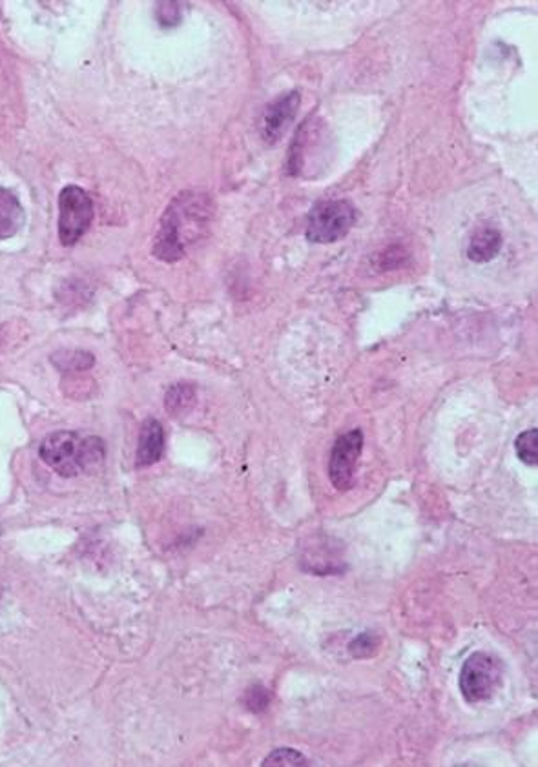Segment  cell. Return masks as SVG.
Instances as JSON below:
<instances>
[{"label": "cell", "instance_id": "obj_11", "mask_svg": "<svg viewBox=\"0 0 538 767\" xmlns=\"http://www.w3.org/2000/svg\"><path fill=\"white\" fill-rule=\"evenodd\" d=\"M197 403L195 386L190 384H172L164 395V406L170 415H185Z\"/></svg>", "mask_w": 538, "mask_h": 767}, {"label": "cell", "instance_id": "obj_16", "mask_svg": "<svg viewBox=\"0 0 538 767\" xmlns=\"http://www.w3.org/2000/svg\"><path fill=\"white\" fill-rule=\"evenodd\" d=\"M270 704V693L263 686H252L245 693V708L252 713H261Z\"/></svg>", "mask_w": 538, "mask_h": 767}, {"label": "cell", "instance_id": "obj_10", "mask_svg": "<svg viewBox=\"0 0 538 767\" xmlns=\"http://www.w3.org/2000/svg\"><path fill=\"white\" fill-rule=\"evenodd\" d=\"M26 215L18 199L0 186V239H9L24 226Z\"/></svg>", "mask_w": 538, "mask_h": 767}, {"label": "cell", "instance_id": "obj_13", "mask_svg": "<svg viewBox=\"0 0 538 767\" xmlns=\"http://www.w3.org/2000/svg\"><path fill=\"white\" fill-rule=\"evenodd\" d=\"M515 448L517 454L521 457V461H524L530 467H537L538 465V430L537 428H530L526 432H522L517 441H515Z\"/></svg>", "mask_w": 538, "mask_h": 767}, {"label": "cell", "instance_id": "obj_14", "mask_svg": "<svg viewBox=\"0 0 538 767\" xmlns=\"http://www.w3.org/2000/svg\"><path fill=\"white\" fill-rule=\"evenodd\" d=\"M263 766L270 767V766H278V767H298V766H309V761L300 753V751H296V750H290V748H281V750H276V751H272L265 761H263Z\"/></svg>", "mask_w": 538, "mask_h": 767}, {"label": "cell", "instance_id": "obj_5", "mask_svg": "<svg viewBox=\"0 0 538 767\" xmlns=\"http://www.w3.org/2000/svg\"><path fill=\"white\" fill-rule=\"evenodd\" d=\"M95 215L91 197L79 186H64L58 194V239L64 247L75 245L90 228Z\"/></svg>", "mask_w": 538, "mask_h": 767}, {"label": "cell", "instance_id": "obj_4", "mask_svg": "<svg viewBox=\"0 0 538 767\" xmlns=\"http://www.w3.org/2000/svg\"><path fill=\"white\" fill-rule=\"evenodd\" d=\"M354 223L356 210L349 201H323L311 210L305 237L311 243H336L351 232Z\"/></svg>", "mask_w": 538, "mask_h": 767}, {"label": "cell", "instance_id": "obj_8", "mask_svg": "<svg viewBox=\"0 0 538 767\" xmlns=\"http://www.w3.org/2000/svg\"><path fill=\"white\" fill-rule=\"evenodd\" d=\"M164 452V430L155 417H148L142 423L139 443H137V467H150L163 457Z\"/></svg>", "mask_w": 538, "mask_h": 767}, {"label": "cell", "instance_id": "obj_1", "mask_svg": "<svg viewBox=\"0 0 538 767\" xmlns=\"http://www.w3.org/2000/svg\"><path fill=\"white\" fill-rule=\"evenodd\" d=\"M210 201L203 194L186 192L172 201L159 221L153 241V256L161 261L174 263L186 254V247L201 234L210 219Z\"/></svg>", "mask_w": 538, "mask_h": 767}, {"label": "cell", "instance_id": "obj_12", "mask_svg": "<svg viewBox=\"0 0 538 767\" xmlns=\"http://www.w3.org/2000/svg\"><path fill=\"white\" fill-rule=\"evenodd\" d=\"M51 363L64 373H82L93 367L95 358L84 351H60L51 356Z\"/></svg>", "mask_w": 538, "mask_h": 767}, {"label": "cell", "instance_id": "obj_3", "mask_svg": "<svg viewBox=\"0 0 538 767\" xmlns=\"http://www.w3.org/2000/svg\"><path fill=\"white\" fill-rule=\"evenodd\" d=\"M504 667L499 658L490 653H473L462 666L459 686L462 697L469 704H479L491 699L501 682H502Z\"/></svg>", "mask_w": 538, "mask_h": 767}, {"label": "cell", "instance_id": "obj_7", "mask_svg": "<svg viewBox=\"0 0 538 767\" xmlns=\"http://www.w3.org/2000/svg\"><path fill=\"white\" fill-rule=\"evenodd\" d=\"M300 102L301 95L298 91H287L281 97L274 99L270 104H267L259 122L261 137L267 142H276L283 137V133L289 130L290 122L294 121L300 110Z\"/></svg>", "mask_w": 538, "mask_h": 767}, {"label": "cell", "instance_id": "obj_9", "mask_svg": "<svg viewBox=\"0 0 538 767\" xmlns=\"http://www.w3.org/2000/svg\"><path fill=\"white\" fill-rule=\"evenodd\" d=\"M502 248V234L497 228H479L468 245V257L475 263H490Z\"/></svg>", "mask_w": 538, "mask_h": 767}, {"label": "cell", "instance_id": "obj_6", "mask_svg": "<svg viewBox=\"0 0 538 767\" xmlns=\"http://www.w3.org/2000/svg\"><path fill=\"white\" fill-rule=\"evenodd\" d=\"M364 450V432L354 428L340 436L331 450L329 459V478L334 489L340 492L349 490L354 485L356 465Z\"/></svg>", "mask_w": 538, "mask_h": 767}, {"label": "cell", "instance_id": "obj_15", "mask_svg": "<svg viewBox=\"0 0 538 767\" xmlns=\"http://www.w3.org/2000/svg\"><path fill=\"white\" fill-rule=\"evenodd\" d=\"M380 647V636L373 631L360 633L349 646V651L354 658H369L373 657Z\"/></svg>", "mask_w": 538, "mask_h": 767}, {"label": "cell", "instance_id": "obj_2", "mask_svg": "<svg viewBox=\"0 0 538 767\" xmlns=\"http://www.w3.org/2000/svg\"><path fill=\"white\" fill-rule=\"evenodd\" d=\"M40 459L62 478L93 474L104 463V441L97 436L58 430L44 437L38 447Z\"/></svg>", "mask_w": 538, "mask_h": 767}]
</instances>
